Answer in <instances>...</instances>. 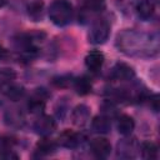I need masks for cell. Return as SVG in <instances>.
Listing matches in <instances>:
<instances>
[{"instance_id":"6da1fadb","label":"cell","mask_w":160,"mask_h":160,"mask_svg":"<svg viewBox=\"0 0 160 160\" xmlns=\"http://www.w3.org/2000/svg\"><path fill=\"white\" fill-rule=\"evenodd\" d=\"M71 16H72V6L66 0H56L49 8V18L58 26H64L69 24Z\"/></svg>"},{"instance_id":"7a4b0ae2","label":"cell","mask_w":160,"mask_h":160,"mask_svg":"<svg viewBox=\"0 0 160 160\" xmlns=\"http://www.w3.org/2000/svg\"><path fill=\"white\" fill-rule=\"evenodd\" d=\"M110 34V25L105 20H99L96 21L89 34V39L92 44H102L108 40Z\"/></svg>"},{"instance_id":"3957f363","label":"cell","mask_w":160,"mask_h":160,"mask_svg":"<svg viewBox=\"0 0 160 160\" xmlns=\"http://www.w3.org/2000/svg\"><path fill=\"white\" fill-rule=\"evenodd\" d=\"M90 149L96 158H106L111 151V144L105 138H95L90 142Z\"/></svg>"},{"instance_id":"277c9868","label":"cell","mask_w":160,"mask_h":160,"mask_svg":"<svg viewBox=\"0 0 160 160\" xmlns=\"http://www.w3.org/2000/svg\"><path fill=\"white\" fill-rule=\"evenodd\" d=\"M104 64V54L99 50L90 51L85 58V65L91 71H98Z\"/></svg>"},{"instance_id":"5b68a950","label":"cell","mask_w":160,"mask_h":160,"mask_svg":"<svg viewBox=\"0 0 160 160\" xmlns=\"http://www.w3.org/2000/svg\"><path fill=\"white\" fill-rule=\"evenodd\" d=\"M35 131L38 134H41V135H49L54 131L55 129V121L51 116H48V115H44L41 116L40 119L36 120L35 125Z\"/></svg>"},{"instance_id":"8992f818","label":"cell","mask_w":160,"mask_h":160,"mask_svg":"<svg viewBox=\"0 0 160 160\" xmlns=\"http://www.w3.org/2000/svg\"><path fill=\"white\" fill-rule=\"evenodd\" d=\"M112 78L116 79V80H130L134 78L135 75V71L131 66H129L128 64H124V62H119L114 66L112 69V72H111Z\"/></svg>"},{"instance_id":"52a82bcc","label":"cell","mask_w":160,"mask_h":160,"mask_svg":"<svg viewBox=\"0 0 160 160\" xmlns=\"http://www.w3.org/2000/svg\"><path fill=\"white\" fill-rule=\"evenodd\" d=\"M118 131L121 134V135H130L135 128V122H134V119L129 115H121L119 116L118 119Z\"/></svg>"},{"instance_id":"ba28073f","label":"cell","mask_w":160,"mask_h":160,"mask_svg":"<svg viewBox=\"0 0 160 160\" xmlns=\"http://www.w3.org/2000/svg\"><path fill=\"white\" fill-rule=\"evenodd\" d=\"M59 144L64 148H75L79 144V135L71 130H65L59 136Z\"/></svg>"},{"instance_id":"9c48e42d","label":"cell","mask_w":160,"mask_h":160,"mask_svg":"<svg viewBox=\"0 0 160 160\" xmlns=\"http://www.w3.org/2000/svg\"><path fill=\"white\" fill-rule=\"evenodd\" d=\"M154 10H155V5L151 0H140L136 6L138 15L144 20L150 19L154 14Z\"/></svg>"},{"instance_id":"30bf717a","label":"cell","mask_w":160,"mask_h":160,"mask_svg":"<svg viewBox=\"0 0 160 160\" xmlns=\"http://www.w3.org/2000/svg\"><path fill=\"white\" fill-rule=\"evenodd\" d=\"M91 126L94 129V131L96 132H101V134H105V132H109L110 131V128H111V124H110V119L108 116H95L92 122H91Z\"/></svg>"},{"instance_id":"8fae6325","label":"cell","mask_w":160,"mask_h":160,"mask_svg":"<svg viewBox=\"0 0 160 160\" xmlns=\"http://www.w3.org/2000/svg\"><path fill=\"white\" fill-rule=\"evenodd\" d=\"M55 149H56V142L49 138H42L36 144V150L42 155L51 154L55 151Z\"/></svg>"},{"instance_id":"7c38bea8","label":"cell","mask_w":160,"mask_h":160,"mask_svg":"<svg viewBox=\"0 0 160 160\" xmlns=\"http://www.w3.org/2000/svg\"><path fill=\"white\" fill-rule=\"evenodd\" d=\"M89 118V109L85 105H79L72 112V121L76 125H84Z\"/></svg>"},{"instance_id":"4fadbf2b","label":"cell","mask_w":160,"mask_h":160,"mask_svg":"<svg viewBox=\"0 0 160 160\" xmlns=\"http://www.w3.org/2000/svg\"><path fill=\"white\" fill-rule=\"evenodd\" d=\"M74 86H75V90L79 95H86L91 91V81L90 79H88L86 76H81V78H78L74 82Z\"/></svg>"},{"instance_id":"5bb4252c","label":"cell","mask_w":160,"mask_h":160,"mask_svg":"<svg viewBox=\"0 0 160 160\" xmlns=\"http://www.w3.org/2000/svg\"><path fill=\"white\" fill-rule=\"evenodd\" d=\"M141 155L144 159H156L158 146L151 141H145L141 144Z\"/></svg>"},{"instance_id":"9a60e30c","label":"cell","mask_w":160,"mask_h":160,"mask_svg":"<svg viewBox=\"0 0 160 160\" xmlns=\"http://www.w3.org/2000/svg\"><path fill=\"white\" fill-rule=\"evenodd\" d=\"M24 92V88L20 85H10L5 90V95L12 101H18L20 98H22Z\"/></svg>"},{"instance_id":"2e32d148","label":"cell","mask_w":160,"mask_h":160,"mask_svg":"<svg viewBox=\"0 0 160 160\" xmlns=\"http://www.w3.org/2000/svg\"><path fill=\"white\" fill-rule=\"evenodd\" d=\"M42 6L44 4L41 1H34L31 2L29 6H28V11H29V15H31L32 18H38L41 15V10H42Z\"/></svg>"},{"instance_id":"e0dca14e","label":"cell","mask_w":160,"mask_h":160,"mask_svg":"<svg viewBox=\"0 0 160 160\" xmlns=\"http://www.w3.org/2000/svg\"><path fill=\"white\" fill-rule=\"evenodd\" d=\"M14 78H15V72L11 69H1L0 70V80L8 81V80H11Z\"/></svg>"},{"instance_id":"ac0fdd59","label":"cell","mask_w":160,"mask_h":160,"mask_svg":"<svg viewBox=\"0 0 160 160\" xmlns=\"http://www.w3.org/2000/svg\"><path fill=\"white\" fill-rule=\"evenodd\" d=\"M68 79H69V76H60V78L54 79L52 80V84L56 85V86H60V88H65L70 82V80H68Z\"/></svg>"},{"instance_id":"d6986e66","label":"cell","mask_w":160,"mask_h":160,"mask_svg":"<svg viewBox=\"0 0 160 160\" xmlns=\"http://www.w3.org/2000/svg\"><path fill=\"white\" fill-rule=\"evenodd\" d=\"M150 102H151V108L154 109V111H158L159 110V96L152 95V98L150 99Z\"/></svg>"},{"instance_id":"ffe728a7","label":"cell","mask_w":160,"mask_h":160,"mask_svg":"<svg viewBox=\"0 0 160 160\" xmlns=\"http://www.w3.org/2000/svg\"><path fill=\"white\" fill-rule=\"evenodd\" d=\"M88 2H89V5H90L91 8L98 9V8H100V5L104 2V0H88Z\"/></svg>"},{"instance_id":"44dd1931","label":"cell","mask_w":160,"mask_h":160,"mask_svg":"<svg viewBox=\"0 0 160 160\" xmlns=\"http://www.w3.org/2000/svg\"><path fill=\"white\" fill-rule=\"evenodd\" d=\"M5 55H6V50L0 45V59H1V58H4Z\"/></svg>"},{"instance_id":"7402d4cb","label":"cell","mask_w":160,"mask_h":160,"mask_svg":"<svg viewBox=\"0 0 160 160\" xmlns=\"http://www.w3.org/2000/svg\"><path fill=\"white\" fill-rule=\"evenodd\" d=\"M5 1H6V0H0V5H4V4H5Z\"/></svg>"}]
</instances>
